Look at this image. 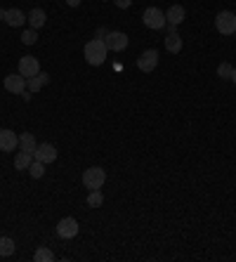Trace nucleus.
I'll return each mask as SVG.
<instances>
[{
	"label": "nucleus",
	"instance_id": "f257e3e1",
	"mask_svg": "<svg viewBox=\"0 0 236 262\" xmlns=\"http://www.w3.org/2000/svg\"><path fill=\"white\" fill-rule=\"evenodd\" d=\"M83 55H85V61L90 67H100L106 61V55H109V48H106L104 40L100 38H92V40H87L85 48H83Z\"/></svg>",
	"mask_w": 236,
	"mask_h": 262
},
{
	"label": "nucleus",
	"instance_id": "f03ea898",
	"mask_svg": "<svg viewBox=\"0 0 236 262\" xmlns=\"http://www.w3.org/2000/svg\"><path fill=\"white\" fill-rule=\"evenodd\" d=\"M142 21L147 29L151 31H161L168 26V19H166V12L163 10H158V7H147L142 14Z\"/></svg>",
	"mask_w": 236,
	"mask_h": 262
},
{
	"label": "nucleus",
	"instance_id": "7ed1b4c3",
	"mask_svg": "<svg viewBox=\"0 0 236 262\" xmlns=\"http://www.w3.org/2000/svg\"><path fill=\"white\" fill-rule=\"evenodd\" d=\"M106 182V172L102 170L100 165H92V168H87L83 172V184H85V189H102Z\"/></svg>",
	"mask_w": 236,
	"mask_h": 262
},
{
	"label": "nucleus",
	"instance_id": "20e7f679",
	"mask_svg": "<svg viewBox=\"0 0 236 262\" xmlns=\"http://www.w3.org/2000/svg\"><path fill=\"white\" fill-rule=\"evenodd\" d=\"M215 29H218L222 36H234L236 33V14L227 12V10L218 12V17H215Z\"/></svg>",
	"mask_w": 236,
	"mask_h": 262
},
{
	"label": "nucleus",
	"instance_id": "39448f33",
	"mask_svg": "<svg viewBox=\"0 0 236 262\" xmlns=\"http://www.w3.org/2000/svg\"><path fill=\"white\" fill-rule=\"evenodd\" d=\"M158 67V52L156 50H144L142 55L137 57V69L142 73H151Z\"/></svg>",
	"mask_w": 236,
	"mask_h": 262
},
{
	"label": "nucleus",
	"instance_id": "423d86ee",
	"mask_svg": "<svg viewBox=\"0 0 236 262\" xmlns=\"http://www.w3.org/2000/svg\"><path fill=\"white\" fill-rule=\"evenodd\" d=\"M104 43L111 52H123V50L128 48V36H125L123 31H109L104 38Z\"/></svg>",
	"mask_w": 236,
	"mask_h": 262
},
{
	"label": "nucleus",
	"instance_id": "0eeeda50",
	"mask_svg": "<svg viewBox=\"0 0 236 262\" xmlns=\"http://www.w3.org/2000/svg\"><path fill=\"white\" fill-rule=\"evenodd\" d=\"M33 159H36V161H43L45 165L52 163V161H57V146L50 144V142H43V144H38L36 151H33Z\"/></svg>",
	"mask_w": 236,
	"mask_h": 262
},
{
	"label": "nucleus",
	"instance_id": "6e6552de",
	"mask_svg": "<svg viewBox=\"0 0 236 262\" xmlns=\"http://www.w3.org/2000/svg\"><path fill=\"white\" fill-rule=\"evenodd\" d=\"M19 73L24 76V78H33V76H38L40 73V64H38L36 57L26 55L19 59Z\"/></svg>",
	"mask_w": 236,
	"mask_h": 262
},
{
	"label": "nucleus",
	"instance_id": "1a4fd4ad",
	"mask_svg": "<svg viewBox=\"0 0 236 262\" xmlns=\"http://www.w3.org/2000/svg\"><path fill=\"white\" fill-rule=\"evenodd\" d=\"M78 222H76L74 217H62L59 220V225H57V234L62 238H74V236H78Z\"/></svg>",
	"mask_w": 236,
	"mask_h": 262
},
{
	"label": "nucleus",
	"instance_id": "9d476101",
	"mask_svg": "<svg viewBox=\"0 0 236 262\" xmlns=\"http://www.w3.org/2000/svg\"><path fill=\"white\" fill-rule=\"evenodd\" d=\"M5 90L12 92V95H24L26 78L21 73H10V76H5Z\"/></svg>",
	"mask_w": 236,
	"mask_h": 262
},
{
	"label": "nucleus",
	"instance_id": "9b49d317",
	"mask_svg": "<svg viewBox=\"0 0 236 262\" xmlns=\"http://www.w3.org/2000/svg\"><path fill=\"white\" fill-rule=\"evenodd\" d=\"M19 146V137L12 130H0V151H14Z\"/></svg>",
	"mask_w": 236,
	"mask_h": 262
},
{
	"label": "nucleus",
	"instance_id": "f8f14e48",
	"mask_svg": "<svg viewBox=\"0 0 236 262\" xmlns=\"http://www.w3.org/2000/svg\"><path fill=\"white\" fill-rule=\"evenodd\" d=\"M26 21L31 24V29H40V26H45V21H48V14H45V10H40V7H33L31 12L26 14Z\"/></svg>",
	"mask_w": 236,
	"mask_h": 262
},
{
	"label": "nucleus",
	"instance_id": "ddd939ff",
	"mask_svg": "<svg viewBox=\"0 0 236 262\" xmlns=\"http://www.w3.org/2000/svg\"><path fill=\"white\" fill-rule=\"evenodd\" d=\"M24 21H26V14L21 12V10H17V7H12V10H7L5 12V24L7 26H24Z\"/></svg>",
	"mask_w": 236,
	"mask_h": 262
},
{
	"label": "nucleus",
	"instance_id": "4468645a",
	"mask_svg": "<svg viewBox=\"0 0 236 262\" xmlns=\"http://www.w3.org/2000/svg\"><path fill=\"white\" fill-rule=\"evenodd\" d=\"M184 17H186V12H184V7H182V5H173L168 12H166L168 24H173V26H180L182 21H184Z\"/></svg>",
	"mask_w": 236,
	"mask_h": 262
},
{
	"label": "nucleus",
	"instance_id": "2eb2a0df",
	"mask_svg": "<svg viewBox=\"0 0 236 262\" xmlns=\"http://www.w3.org/2000/svg\"><path fill=\"white\" fill-rule=\"evenodd\" d=\"M166 50H168L170 55H180L182 52V38L177 31H173V33L166 36Z\"/></svg>",
	"mask_w": 236,
	"mask_h": 262
},
{
	"label": "nucleus",
	"instance_id": "dca6fc26",
	"mask_svg": "<svg viewBox=\"0 0 236 262\" xmlns=\"http://www.w3.org/2000/svg\"><path fill=\"white\" fill-rule=\"evenodd\" d=\"M48 83H50V76H48L45 71L38 73V76H33V78H26V88H29L31 92H38L43 85H48Z\"/></svg>",
	"mask_w": 236,
	"mask_h": 262
},
{
	"label": "nucleus",
	"instance_id": "f3484780",
	"mask_svg": "<svg viewBox=\"0 0 236 262\" xmlns=\"http://www.w3.org/2000/svg\"><path fill=\"white\" fill-rule=\"evenodd\" d=\"M31 163H33V154H29V151H19L14 156V170H29Z\"/></svg>",
	"mask_w": 236,
	"mask_h": 262
},
{
	"label": "nucleus",
	"instance_id": "a211bd4d",
	"mask_svg": "<svg viewBox=\"0 0 236 262\" xmlns=\"http://www.w3.org/2000/svg\"><path fill=\"white\" fill-rule=\"evenodd\" d=\"M36 146H38V142H36V137H33V133H24L21 137H19V149H21V151L33 154L36 151Z\"/></svg>",
	"mask_w": 236,
	"mask_h": 262
},
{
	"label": "nucleus",
	"instance_id": "6ab92c4d",
	"mask_svg": "<svg viewBox=\"0 0 236 262\" xmlns=\"http://www.w3.org/2000/svg\"><path fill=\"white\" fill-rule=\"evenodd\" d=\"M14 253V241L10 236H0V257H10Z\"/></svg>",
	"mask_w": 236,
	"mask_h": 262
},
{
	"label": "nucleus",
	"instance_id": "aec40b11",
	"mask_svg": "<svg viewBox=\"0 0 236 262\" xmlns=\"http://www.w3.org/2000/svg\"><path fill=\"white\" fill-rule=\"evenodd\" d=\"M102 203H104V196H102L100 189H92L90 194H87V206L90 208H100Z\"/></svg>",
	"mask_w": 236,
	"mask_h": 262
},
{
	"label": "nucleus",
	"instance_id": "412c9836",
	"mask_svg": "<svg viewBox=\"0 0 236 262\" xmlns=\"http://www.w3.org/2000/svg\"><path fill=\"white\" fill-rule=\"evenodd\" d=\"M33 260L36 262H52L55 260V253H52L50 248H38L36 255H33Z\"/></svg>",
	"mask_w": 236,
	"mask_h": 262
},
{
	"label": "nucleus",
	"instance_id": "4be33fe9",
	"mask_svg": "<svg viewBox=\"0 0 236 262\" xmlns=\"http://www.w3.org/2000/svg\"><path fill=\"white\" fill-rule=\"evenodd\" d=\"M29 172H31V177L40 180V177L45 175V163H43V161H36V159H33V163L29 165Z\"/></svg>",
	"mask_w": 236,
	"mask_h": 262
},
{
	"label": "nucleus",
	"instance_id": "5701e85b",
	"mask_svg": "<svg viewBox=\"0 0 236 262\" xmlns=\"http://www.w3.org/2000/svg\"><path fill=\"white\" fill-rule=\"evenodd\" d=\"M231 73H234V67H231L229 61H222V64L218 67V76H220V78L229 80V78H231Z\"/></svg>",
	"mask_w": 236,
	"mask_h": 262
},
{
	"label": "nucleus",
	"instance_id": "b1692460",
	"mask_svg": "<svg viewBox=\"0 0 236 262\" xmlns=\"http://www.w3.org/2000/svg\"><path fill=\"white\" fill-rule=\"evenodd\" d=\"M36 40H38L36 29H29V31H24V33H21V43H24V45H33Z\"/></svg>",
	"mask_w": 236,
	"mask_h": 262
},
{
	"label": "nucleus",
	"instance_id": "393cba45",
	"mask_svg": "<svg viewBox=\"0 0 236 262\" xmlns=\"http://www.w3.org/2000/svg\"><path fill=\"white\" fill-rule=\"evenodd\" d=\"M113 5L121 7V10H128V7L132 5V0H113Z\"/></svg>",
	"mask_w": 236,
	"mask_h": 262
},
{
	"label": "nucleus",
	"instance_id": "a878e982",
	"mask_svg": "<svg viewBox=\"0 0 236 262\" xmlns=\"http://www.w3.org/2000/svg\"><path fill=\"white\" fill-rule=\"evenodd\" d=\"M106 33H109V31H106L104 26H100V29H97V38H100V40H104V38H106Z\"/></svg>",
	"mask_w": 236,
	"mask_h": 262
},
{
	"label": "nucleus",
	"instance_id": "bb28decb",
	"mask_svg": "<svg viewBox=\"0 0 236 262\" xmlns=\"http://www.w3.org/2000/svg\"><path fill=\"white\" fill-rule=\"evenodd\" d=\"M81 3H83V0H66V5H68V7H78Z\"/></svg>",
	"mask_w": 236,
	"mask_h": 262
},
{
	"label": "nucleus",
	"instance_id": "cd10ccee",
	"mask_svg": "<svg viewBox=\"0 0 236 262\" xmlns=\"http://www.w3.org/2000/svg\"><path fill=\"white\" fill-rule=\"evenodd\" d=\"M231 83L236 85V67H234V73H231Z\"/></svg>",
	"mask_w": 236,
	"mask_h": 262
},
{
	"label": "nucleus",
	"instance_id": "c85d7f7f",
	"mask_svg": "<svg viewBox=\"0 0 236 262\" xmlns=\"http://www.w3.org/2000/svg\"><path fill=\"white\" fill-rule=\"evenodd\" d=\"M5 12L7 10H0V19H5Z\"/></svg>",
	"mask_w": 236,
	"mask_h": 262
},
{
	"label": "nucleus",
	"instance_id": "c756f323",
	"mask_svg": "<svg viewBox=\"0 0 236 262\" xmlns=\"http://www.w3.org/2000/svg\"><path fill=\"white\" fill-rule=\"evenodd\" d=\"M234 36H236V33H234Z\"/></svg>",
	"mask_w": 236,
	"mask_h": 262
},
{
	"label": "nucleus",
	"instance_id": "7c9ffc66",
	"mask_svg": "<svg viewBox=\"0 0 236 262\" xmlns=\"http://www.w3.org/2000/svg\"><path fill=\"white\" fill-rule=\"evenodd\" d=\"M234 14H236V12H234Z\"/></svg>",
	"mask_w": 236,
	"mask_h": 262
}]
</instances>
